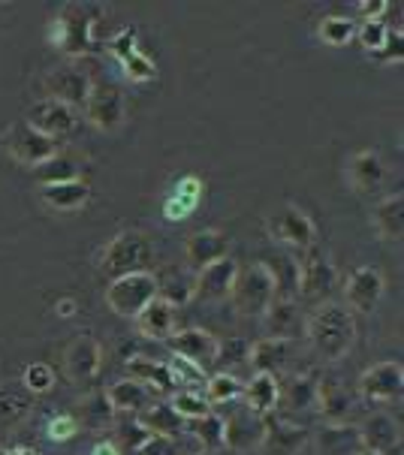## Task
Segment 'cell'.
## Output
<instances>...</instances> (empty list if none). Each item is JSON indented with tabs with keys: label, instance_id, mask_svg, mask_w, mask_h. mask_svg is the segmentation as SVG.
Instances as JSON below:
<instances>
[{
	"label": "cell",
	"instance_id": "f6af8a7d",
	"mask_svg": "<svg viewBox=\"0 0 404 455\" xmlns=\"http://www.w3.org/2000/svg\"><path fill=\"white\" fill-rule=\"evenodd\" d=\"M149 431H145L139 422H127V426H121L118 431H115V437H112V443L118 446L121 450V455H136V450L142 446L145 441H149Z\"/></svg>",
	"mask_w": 404,
	"mask_h": 455
},
{
	"label": "cell",
	"instance_id": "ee69618b",
	"mask_svg": "<svg viewBox=\"0 0 404 455\" xmlns=\"http://www.w3.org/2000/svg\"><path fill=\"white\" fill-rule=\"evenodd\" d=\"M21 383H25V389L34 392V395H43V392H49L54 387L52 365H45V362H30V365L25 368V374H21Z\"/></svg>",
	"mask_w": 404,
	"mask_h": 455
},
{
	"label": "cell",
	"instance_id": "816d5d0a",
	"mask_svg": "<svg viewBox=\"0 0 404 455\" xmlns=\"http://www.w3.org/2000/svg\"><path fill=\"white\" fill-rule=\"evenodd\" d=\"M375 58H377V60H386V64H401V58H404V49H401V28L390 30V36H386L384 49L375 52Z\"/></svg>",
	"mask_w": 404,
	"mask_h": 455
},
{
	"label": "cell",
	"instance_id": "74e56055",
	"mask_svg": "<svg viewBox=\"0 0 404 455\" xmlns=\"http://www.w3.org/2000/svg\"><path fill=\"white\" fill-rule=\"evenodd\" d=\"M242 383L236 374L230 371H217L206 380V401L208 404H232L236 398H242Z\"/></svg>",
	"mask_w": 404,
	"mask_h": 455
},
{
	"label": "cell",
	"instance_id": "b9f144b4",
	"mask_svg": "<svg viewBox=\"0 0 404 455\" xmlns=\"http://www.w3.org/2000/svg\"><path fill=\"white\" fill-rule=\"evenodd\" d=\"M173 411L182 416L184 422H193V419H202L206 413H212V404L206 401V395H199V392H190V389H184V392H175L173 395Z\"/></svg>",
	"mask_w": 404,
	"mask_h": 455
},
{
	"label": "cell",
	"instance_id": "c3c4849f",
	"mask_svg": "<svg viewBox=\"0 0 404 455\" xmlns=\"http://www.w3.org/2000/svg\"><path fill=\"white\" fill-rule=\"evenodd\" d=\"M356 36H360V43L371 52V55H375V52L384 49L386 36H390V28L384 25V19H380V21H362V28H356Z\"/></svg>",
	"mask_w": 404,
	"mask_h": 455
},
{
	"label": "cell",
	"instance_id": "d590c367",
	"mask_svg": "<svg viewBox=\"0 0 404 455\" xmlns=\"http://www.w3.org/2000/svg\"><path fill=\"white\" fill-rule=\"evenodd\" d=\"M34 179L40 181V188L45 184H64V181H76L79 179V164L73 157H64V154H54L52 160H45L34 169Z\"/></svg>",
	"mask_w": 404,
	"mask_h": 455
},
{
	"label": "cell",
	"instance_id": "681fc988",
	"mask_svg": "<svg viewBox=\"0 0 404 455\" xmlns=\"http://www.w3.org/2000/svg\"><path fill=\"white\" fill-rule=\"evenodd\" d=\"M109 52H112L115 58L121 60H127V58H133L136 52H139V45H136V30L133 28H127V30H121L118 36H112V43H109Z\"/></svg>",
	"mask_w": 404,
	"mask_h": 455
},
{
	"label": "cell",
	"instance_id": "bcb514c9",
	"mask_svg": "<svg viewBox=\"0 0 404 455\" xmlns=\"http://www.w3.org/2000/svg\"><path fill=\"white\" fill-rule=\"evenodd\" d=\"M79 431L82 428L73 413H58V416H52L49 426H45V437H49L52 443H67V441H73Z\"/></svg>",
	"mask_w": 404,
	"mask_h": 455
},
{
	"label": "cell",
	"instance_id": "d4e9b609",
	"mask_svg": "<svg viewBox=\"0 0 404 455\" xmlns=\"http://www.w3.org/2000/svg\"><path fill=\"white\" fill-rule=\"evenodd\" d=\"M136 329L142 331L145 338H151V341H166L175 329V307L169 302H163L160 296L151 299V302L142 307V314L136 317Z\"/></svg>",
	"mask_w": 404,
	"mask_h": 455
},
{
	"label": "cell",
	"instance_id": "9c48e42d",
	"mask_svg": "<svg viewBox=\"0 0 404 455\" xmlns=\"http://www.w3.org/2000/svg\"><path fill=\"white\" fill-rule=\"evenodd\" d=\"M4 145H6V151H10V157L15 160V164L34 166V169L58 154V142L49 136H43L40 130H34L28 121H19V124H12L10 130H6Z\"/></svg>",
	"mask_w": 404,
	"mask_h": 455
},
{
	"label": "cell",
	"instance_id": "ac0fdd59",
	"mask_svg": "<svg viewBox=\"0 0 404 455\" xmlns=\"http://www.w3.org/2000/svg\"><path fill=\"white\" fill-rule=\"evenodd\" d=\"M236 272H238V266H236V259H230V257H223V259L212 262V266L199 268V272H197V296L208 299V302L230 299Z\"/></svg>",
	"mask_w": 404,
	"mask_h": 455
},
{
	"label": "cell",
	"instance_id": "f907efd6",
	"mask_svg": "<svg viewBox=\"0 0 404 455\" xmlns=\"http://www.w3.org/2000/svg\"><path fill=\"white\" fill-rule=\"evenodd\" d=\"M136 455H184V452H182V446H178V441H173V437L151 435L149 441L136 450Z\"/></svg>",
	"mask_w": 404,
	"mask_h": 455
},
{
	"label": "cell",
	"instance_id": "8fae6325",
	"mask_svg": "<svg viewBox=\"0 0 404 455\" xmlns=\"http://www.w3.org/2000/svg\"><path fill=\"white\" fill-rule=\"evenodd\" d=\"M269 233L278 238L287 248L296 251H311L317 242V227L302 208L296 205H281L269 218Z\"/></svg>",
	"mask_w": 404,
	"mask_h": 455
},
{
	"label": "cell",
	"instance_id": "5b68a950",
	"mask_svg": "<svg viewBox=\"0 0 404 455\" xmlns=\"http://www.w3.org/2000/svg\"><path fill=\"white\" fill-rule=\"evenodd\" d=\"M158 275L151 272H133V275H124V277H115L106 290V305L112 314L118 317H139L142 307L158 299Z\"/></svg>",
	"mask_w": 404,
	"mask_h": 455
},
{
	"label": "cell",
	"instance_id": "ffe728a7",
	"mask_svg": "<svg viewBox=\"0 0 404 455\" xmlns=\"http://www.w3.org/2000/svg\"><path fill=\"white\" fill-rule=\"evenodd\" d=\"M360 441H362V450L386 455V452L399 450L401 428L390 413H371L360 428Z\"/></svg>",
	"mask_w": 404,
	"mask_h": 455
},
{
	"label": "cell",
	"instance_id": "f35d334b",
	"mask_svg": "<svg viewBox=\"0 0 404 455\" xmlns=\"http://www.w3.org/2000/svg\"><path fill=\"white\" fill-rule=\"evenodd\" d=\"M356 36V21L347 19V15H326L320 21V40L332 49H341Z\"/></svg>",
	"mask_w": 404,
	"mask_h": 455
},
{
	"label": "cell",
	"instance_id": "83f0119b",
	"mask_svg": "<svg viewBox=\"0 0 404 455\" xmlns=\"http://www.w3.org/2000/svg\"><path fill=\"white\" fill-rule=\"evenodd\" d=\"M106 401L112 404L115 413H142L151 404V389L130 380V377H124V380L112 383L106 389Z\"/></svg>",
	"mask_w": 404,
	"mask_h": 455
},
{
	"label": "cell",
	"instance_id": "e575fe53",
	"mask_svg": "<svg viewBox=\"0 0 404 455\" xmlns=\"http://www.w3.org/2000/svg\"><path fill=\"white\" fill-rule=\"evenodd\" d=\"M320 450L323 455H356L362 450L360 428L353 426H329L320 431Z\"/></svg>",
	"mask_w": 404,
	"mask_h": 455
},
{
	"label": "cell",
	"instance_id": "7402d4cb",
	"mask_svg": "<svg viewBox=\"0 0 404 455\" xmlns=\"http://www.w3.org/2000/svg\"><path fill=\"white\" fill-rule=\"evenodd\" d=\"M347 179L356 190H362V194H371V190H377L380 184L386 179V166L384 160H380L377 151H356L351 160H347Z\"/></svg>",
	"mask_w": 404,
	"mask_h": 455
},
{
	"label": "cell",
	"instance_id": "52a82bcc",
	"mask_svg": "<svg viewBox=\"0 0 404 455\" xmlns=\"http://www.w3.org/2000/svg\"><path fill=\"white\" fill-rule=\"evenodd\" d=\"M85 121L91 127L103 130V133H115L127 121V106H124V94L109 82H94L88 100H85Z\"/></svg>",
	"mask_w": 404,
	"mask_h": 455
},
{
	"label": "cell",
	"instance_id": "6da1fadb",
	"mask_svg": "<svg viewBox=\"0 0 404 455\" xmlns=\"http://www.w3.org/2000/svg\"><path fill=\"white\" fill-rule=\"evenodd\" d=\"M305 338L311 341V350L320 359L338 362L356 344V317L341 302H323L308 317Z\"/></svg>",
	"mask_w": 404,
	"mask_h": 455
},
{
	"label": "cell",
	"instance_id": "8d00e7d4",
	"mask_svg": "<svg viewBox=\"0 0 404 455\" xmlns=\"http://www.w3.org/2000/svg\"><path fill=\"white\" fill-rule=\"evenodd\" d=\"M158 296L163 302H169L173 307L188 305L193 296H197V275H184V272H173L169 281L158 283Z\"/></svg>",
	"mask_w": 404,
	"mask_h": 455
},
{
	"label": "cell",
	"instance_id": "cb8c5ba5",
	"mask_svg": "<svg viewBox=\"0 0 404 455\" xmlns=\"http://www.w3.org/2000/svg\"><path fill=\"white\" fill-rule=\"evenodd\" d=\"M139 426H142L149 435H158V437H173V441H178V437L188 431V422L182 419L173 404H166V401H158V404H149L142 413H139Z\"/></svg>",
	"mask_w": 404,
	"mask_h": 455
},
{
	"label": "cell",
	"instance_id": "f1b7e54d",
	"mask_svg": "<svg viewBox=\"0 0 404 455\" xmlns=\"http://www.w3.org/2000/svg\"><path fill=\"white\" fill-rule=\"evenodd\" d=\"M40 196L54 212H76V208H82L91 199V188L88 181L76 179L64 184H45V188H40Z\"/></svg>",
	"mask_w": 404,
	"mask_h": 455
},
{
	"label": "cell",
	"instance_id": "f5cc1de1",
	"mask_svg": "<svg viewBox=\"0 0 404 455\" xmlns=\"http://www.w3.org/2000/svg\"><path fill=\"white\" fill-rule=\"evenodd\" d=\"M356 10L365 15V21H380V15L390 10V4H384V0H375V4H360Z\"/></svg>",
	"mask_w": 404,
	"mask_h": 455
},
{
	"label": "cell",
	"instance_id": "277c9868",
	"mask_svg": "<svg viewBox=\"0 0 404 455\" xmlns=\"http://www.w3.org/2000/svg\"><path fill=\"white\" fill-rule=\"evenodd\" d=\"M151 259L154 248L142 233H118L106 244L103 257H100V268H103L109 281H115V277L133 272H149Z\"/></svg>",
	"mask_w": 404,
	"mask_h": 455
},
{
	"label": "cell",
	"instance_id": "3957f363",
	"mask_svg": "<svg viewBox=\"0 0 404 455\" xmlns=\"http://www.w3.org/2000/svg\"><path fill=\"white\" fill-rule=\"evenodd\" d=\"M275 299L278 287L269 262H251L247 268H238L230 290V302L242 317H263Z\"/></svg>",
	"mask_w": 404,
	"mask_h": 455
},
{
	"label": "cell",
	"instance_id": "7c38bea8",
	"mask_svg": "<svg viewBox=\"0 0 404 455\" xmlns=\"http://www.w3.org/2000/svg\"><path fill=\"white\" fill-rule=\"evenodd\" d=\"M384 299V275L375 266L353 268L344 283V307L353 314H371L377 302Z\"/></svg>",
	"mask_w": 404,
	"mask_h": 455
},
{
	"label": "cell",
	"instance_id": "9f6ffc18",
	"mask_svg": "<svg viewBox=\"0 0 404 455\" xmlns=\"http://www.w3.org/2000/svg\"><path fill=\"white\" fill-rule=\"evenodd\" d=\"M6 455H40V452H36V450H30V446H12V450L6 452Z\"/></svg>",
	"mask_w": 404,
	"mask_h": 455
},
{
	"label": "cell",
	"instance_id": "7a4b0ae2",
	"mask_svg": "<svg viewBox=\"0 0 404 455\" xmlns=\"http://www.w3.org/2000/svg\"><path fill=\"white\" fill-rule=\"evenodd\" d=\"M100 10L88 4H67L64 10L52 19V43L69 58H85L97 49L94 28H97Z\"/></svg>",
	"mask_w": 404,
	"mask_h": 455
},
{
	"label": "cell",
	"instance_id": "603a6c76",
	"mask_svg": "<svg viewBox=\"0 0 404 455\" xmlns=\"http://www.w3.org/2000/svg\"><path fill=\"white\" fill-rule=\"evenodd\" d=\"M293 344L296 341H278V338H263V341H256L251 347V353H247V362L254 365L256 374H275L284 371L287 362L293 356Z\"/></svg>",
	"mask_w": 404,
	"mask_h": 455
},
{
	"label": "cell",
	"instance_id": "1f68e13d",
	"mask_svg": "<svg viewBox=\"0 0 404 455\" xmlns=\"http://www.w3.org/2000/svg\"><path fill=\"white\" fill-rule=\"evenodd\" d=\"M375 233L384 242H401L404 233V196L392 194L375 208Z\"/></svg>",
	"mask_w": 404,
	"mask_h": 455
},
{
	"label": "cell",
	"instance_id": "11a10c76",
	"mask_svg": "<svg viewBox=\"0 0 404 455\" xmlns=\"http://www.w3.org/2000/svg\"><path fill=\"white\" fill-rule=\"evenodd\" d=\"M73 311H76L73 299H61V302H58V314H61V317H73Z\"/></svg>",
	"mask_w": 404,
	"mask_h": 455
},
{
	"label": "cell",
	"instance_id": "8992f818",
	"mask_svg": "<svg viewBox=\"0 0 404 455\" xmlns=\"http://www.w3.org/2000/svg\"><path fill=\"white\" fill-rule=\"evenodd\" d=\"M338 287V272L329 262V257L317 251H308L305 257L296 259V290L308 302H326Z\"/></svg>",
	"mask_w": 404,
	"mask_h": 455
},
{
	"label": "cell",
	"instance_id": "f546056e",
	"mask_svg": "<svg viewBox=\"0 0 404 455\" xmlns=\"http://www.w3.org/2000/svg\"><path fill=\"white\" fill-rule=\"evenodd\" d=\"M127 377L142 387H149L154 392H173L175 383H173V374H169L166 362L160 359H149V356H136L127 362Z\"/></svg>",
	"mask_w": 404,
	"mask_h": 455
},
{
	"label": "cell",
	"instance_id": "7dc6e473",
	"mask_svg": "<svg viewBox=\"0 0 404 455\" xmlns=\"http://www.w3.org/2000/svg\"><path fill=\"white\" fill-rule=\"evenodd\" d=\"M124 76H127L130 82H151L154 76H158V64H154V60L149 58V55H142V52H136L133 58H127L124 60Z\"/></svg>",
	"mask_w": 404,
	"mask_h": 455
},
{
	"label": "cell",
	"instance_id": "44dd1931",
	"mask_svg": "<svg viewBox=\"0 0 404 455\" xmlns=\"http://www.w3.org/2000/svg\"><path fill=\"white\" fill-rule=\"evenodd\" d=\"M230 251V238L221 233V229H199V233H193L188 238V244H184V257L193 268H206L212 266V262L223 259Z\"/></svg>",
	"mask_w": 404,
	"mask_h": 455
},
{
	"label": "cell",
	"instance_id": "e0dca14e",
	"mask_svg": "<svg viewBox=\"0 0 404 455\" xmlns=\"http://www.w3.org/2000/svg\"><path fill=\"white\" fill-rule=\"evenodd\" d=\"M169 347H173L175 356L193 362L199 368L214 365V353H217V338L208 329H184L169 335Z\"/></svg>",
	"mask_w": 404,
	"mask_h": 455
},
{
	"label": "cell",
	"instance_id": "836d02e7",
	"mask_svg": "<svg viewBox=\"0 0 404 455\" xmlns=\"http://www.w3.org/2000/svg\"><path fill=\"white\" fill-rule=\"evenodd\" d=\"M115 411L112 404L106 401V392H91L79 401V413H76V422L85 431H103L112 426Z\"/></svg>",
	"mask_w": 404,
	"mask_h": 455
},
{
	"label": "cell",
	"instance_id": "4dcf8cb0",
	"mask_svg": "<svg viewBox=\"0 0 404 455\" xmlns=\"http://www.w3.org/2000/svg\"><path fill=\"white\" fill-rule=\"evenodd\" d=\"M305 441H308V431L302 426H290V422L281 419H266V441H263V446L271 450V455H296Z\"/></svg>",
	"mask_w": 404,
	"mask_h": 455
},
{
	"label": "cell",
	"instance_id": "5bb4252c",
	"mask_svg": "<svg viewBox=\"0 0 404 455\" xmlns=\"http://www.w3.org/2000/svg\"><path fill=\"white\" fill-rule=\"evenodd\" d=\"M266 441V416H256L254 411H238L230 419H223V446L236 452L263 450Z\"/></svg>",
	"mask_w": 404,
	"mask_h": 455
},
{
	"label": "cell",
	"instance_id": "ba28073f",
	"mask_svg": "<svg viewBox=\"0 0 404 455\" xmlns=\"http://www.w3.org/2000/svg\"><path fill=\"white\" fill-rule=\"evenodd\" d=\"M91 88H94V79L88 76V69H82L79 64H61L52 67L49 73L43 76V91L49 100H58V103H67L73 109L85 106Z\"/></svg>",
	"mask_w": 404,
	"mask_h": 455
},
{
	"label": "cell",
	"instance_id": "db71d44e",
	"mask_svg": "<svg viewBox=\"0 0 404 455\" xmlns=\"http://www.w3.org/2000/svg\"><path fill=\"white\" fill-rule=\"evenodd\" d=\"M91 455H121V450L115 446L112 441H100L94 443V450H91Z\"/></svg>",
	"mask_w": 404,
	"mask_h": 455
},
{
	"label": "cell",
	"instance_id": "484cf974",
	"mask_svg": "<svg viewBox=\"0 0 404 455\" xmlns=\"http://www.w3.org/2000/svg\"><path fill=\"white\" fill-rule=\"evenodd\" d=\"M242 398L247 411L256 416H269L278 411V398H281V383L275 374H254V380L242 389Z\"/></svg>",
	"mask_w": 404,
	"mask_h": 455
},
{
	"label": "cell",
	"instance_id": "ab89813d",
	"mask_svg": "<svg viewBox=\"0 0 404 455\" xmlns=\"http://www.w3.org/2000/svg\"><path fill=\"white\" fill-rule=\"evenodd\" d=\"M193 437L206 446V452H214L223 446V419L214 411L206 413L202 419H193Z\"/></svg>",
	"mask_w": 404,
	"mask_h": 455
},
{
	"label": "cell",
	"instance_id": "60d3db41",
	"mask_svg": "<svg viewBox=\"0 0 404 455\" xmlns=\"http://www.w3.org/2000/svg\"><path fill=\"white\" fill-rule=\"evenodd\" d=\"M247 353H251V347H247L245 338H227V341H217L214 365L221 368V371H232V368L245 365Z\"/></svg>",
	"mask_w": 404,
	"mask_h": 455
},
{
	"label": "cell",
	"instance_id": "4316f807",
	"mask_svg": "<svg viewBox=\"0 0 404 455\" xmlns=\"http://www.w3.org/2000/svg\"><path fill=\"white\" fill-rule=\"evenodd\" d=\"M202 199V181L197 179V175H184V179H178L175 184V194L163 203V218L166 220H188L193 214V208L199 205Z\"/></svg>",
	"mask_w": 404,
	"mask_h": 455
},
{
	"label": "cell",
	"instance_id": "30bf717a",
	"mask_svg": "<svg viewBox=\"0 0 404 455\" xmlns=\"http://www.w3.org/2000/svg\"><path fill=\"white\" fill-rule=\"evenodd\" d=\"M25 121L34 130H40L43 136H49V139H54V142H58V139L73 136L76 130H79L82 115H79V109H73V106L43 97V100H36V103L28 109V118Z\"/></svg>",
	"mask_w": 404,
	"mask_h": 455
},
{
	"label": "cell",
	"instance_id": "d6a6232c",
	"mask_svg": "<svg viewBox=\"0 0 404 455\" xmlns=\"http://www.w3.org/2000/svg\"><path fill=\"white\" fill-rule=\"evenodd\" d=\"M317 389H320V380L314 374H299L287 383V389L281 392L278 404H284L287 411H314L317 407Z\"/></svg>",
	"mask_w": 404,
	"mask_h": 455
},
{
	"label": "cell",
	"instance_id": "4fadbf2b",
	"mask_svg": "<svg viewBox=\"0 0 404 455\" xmlns=\"http://www.w3.org/2000/svg\"><path fill=\"white\" fill-rule=\"evenodd\" d=\"M404 389V368L401 362H377L368 371L360 377V392L365 401H375V404H386L395 401Z\"/></svg>",
	"mask_w": 404,
	"mask_h": 455
},
{
	"label": "cell",
	"instance_id": "7bdbcfd3",
	"mask_svg": "<svg viewBox=\"0 0 404 455\" xmlns=\"http://www.w3.org/2000/svg\"><path fill=\"white\" fill-rule=\"evenodd\" d=\"M166 368H169V374H173V383H175V387H178V383H184V387H197V383H206V380H208V377H206V368L193 365V362L182 359V356H175V353H173V359L166 362Z\"/></svg>",
	"mask_w": 404,
	"mask_h": 455
},
{
	"label": "cell",
	"instance_id": "d6986e66",
	"mask_svg": "<svg viewBox=\"0 0 404 455\" xmlns=\"http://www.w3.org/2000/svg\"><path fill=\"white\" fill-rule=\"evenodd\" d=\"M317 411L329 426H351V416L356 411V398L335 380H320L317 389Z\"/></svg>",
	"mask_w": 404,
	"mask_h": 455
},
{
	"label": "cell",
	"instance_id": "2e32d148",
	"mask_svg": "<svg viewBox=\"0 0 404 455\" xmlns=\"http://www.w3.org/2000/svg\"><path fill=\"white\" fill-rule=\"evenodd\" d=\"M263 320H266L269 338H278V341H299V338H305L308 317L299 311L296 299H275L269 305V311L263 314Z\"/></svg>",
	"mask_w": 404,
	"mask_h": 455
},
{
	"label": "cell",
	"instance_id": "9a60e30c",
	"mask_svg": "<svg viewBox=\"0 0 404 455\" xmlns=\"http://www.w3.org/2000/svg\"><path fill=\"white\" fill-rule=\"evenodd\" d=\"M103 368V347H100L97 338L91 335H79L73 344L67 347L64 353V371L73 383H88L94 380Z\"/></svg>",
	"mask_w": 404,
	"mask_h": 455
},
{
	"label": "cell",
	"instance_id": "680465c9",
	"mask_svg": "<svg viewBox=\"0 0 404 455\" xmlns=\"http://www.w3.org/2000/svg\"><path fill=\"white\" fill-rule=\"evenodd\" d=\"M197 455H214V452H197Z\"/></svg>",
	"mask_w": 404,
	"mask_h": 455
},
{
	"label": "cell",
	"instance_id": "6f0895ef",
	"mask_svg": "<svg viewBox=\"0 0 404 455\" xmlns=\"http://www.w3.org/2000/svg\"><path fill=\"white\" fill-rule=\"evenodd\" d=\"M356 455H380V452H371V450H360Z\"/></svg>",
	"mask_w": 404,
	"mask_h": 455
}]
</instances>
